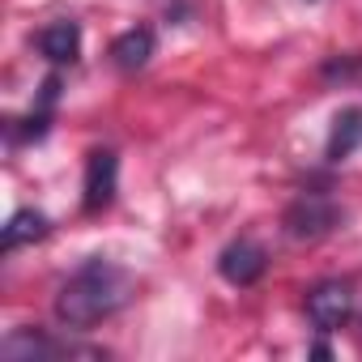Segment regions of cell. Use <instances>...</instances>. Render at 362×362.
Wrapping results in <instances>:
<instances>
[{
  "label": "cell",
  "instance_id": "obj_1",
  "mask_svg": "<svg viewBox=\"0 0 362 362\" xmlns=\"http://www.w3.org/2000/svg\"><path fill=\"white\" fill-rule=\"evenodd\" d=\"M136 281L124 264L107 260V256H90L81 269H73L60 290H56V320L73 332H90L94 324L111 320L115 311L128 307Z\"/></svg>",
  "mask_w": 362,
  "mask_h": 362
},
{
  "label": "cell",
  "instance_id": "obj_2",
  "mask_svg": "<svg viewBox=\"0 0 362 362\" xmlns=\"http://www.w3.org/2000/svg\"><path fill=\"white\" fill-rule=\"evenodd\" d=\"M281 226H286L290 239H298V243H315V239H324V235H332V230L341 226V205H337L328 192H320V188L298 192V197L290 201Z\"/></svg>",
  "mask_w": 362,
  "mask_h": 362
},
{
  "label": "cell",
  "instance_id": "obj_3",
  "mask_svg": "<svg viewBox=\"0 0 362 362\" xmlns=\"http://www.w3.org/2000/svg\"><path fill=\"white\" fill-rule=\"evenodd\" d=\"M303 311H307L311 328L328 337V332H337V328L349 324V315H354V286L341 281V277L315 281V286L307 290V298H303Z\"/></svg>",
  "mask_w": 362,
  "mask_h": 362
},
{
  "label": "cell",
  "instance_id": "obj_4",
  "mask_svg": "<svg viewBox=\"0 0 362 362\" xmlns=\"http://www.w3.org/2000/svg\"><path fill=\"white\" fill-rule=\"evenodd\" d=\"M0 354L9 362H47V358H69V354H98V349H81L64 337H52L43 328H13L0 341Z\"/></svg>",
  "mask_w": 362,
  "mask_h": 362
},
{
  "label": "cell",
  "instance_id": "obj_5",
  "mask_svg": "<svg viewBox=\"0 0 362 362\" xmlns=\"http://www.w3.org/2000/svg\"><path fill=\"white\" fill-rule=\"evenodd\" d=\"M115 188H119V153L115 149H90V158H86V184H81V209L86 214L111 209Z\"/></svg>",
  "mask_w": 362,
  "mask_h": 362
},
{
  "label": "cell",
  "instance_id": "obj_6",
  "mask_svg": "<svg viewBox=\"0 0 362 362\" xmlns=\"http://www.w3.org/2000/svg\"><path fill=\"white\" fill-rule=\"evenodd\" d=\"M218 273H222V281L247 290V286H256V281L269 273V252H264L256 239H235V243L222 247V256H218Z\"/></svg>",
  "mask_w": 362,
  "mask_h": 362
},
{
  "label": "cell",
  "instance_id": "obj_7",
  "mask_svg": "<svg viewBox=\"0 0 362 362\" xmlns=\"http://www.w3.org/2000/svg\"><path fill=\"white\" fill-rule=\"evenodd\" d=\"M35 47H39V56L52 60L56 69L77 64V56H81V26H77V22H52V26H43V30L35 35Z\"/></svg>",
  "mask_w": 362,
  "mask_h": 362
},
{
  "label": "cell",
  "instance_id": "obj_8",
  "mask_svg": "<svg viewBox=\"0 0 362 362\" xmlns=\"http://www.w3.org/2000/svg\"><path fill=\"white\" fill-rule=\"evenodd\" d=\"M149 56H153V30H149V26H132V30H124V35L111 43V64H115L119 73L145 69Z\"/></svg>",
  "mask_w": 362,
  "mask_h": 362
},
{
  "label": "cell",
  "instance_id": "obj_9",
  "mask_svg": "<svg viewBox=\"0 0 362 362\" xmlns=\"http://www.w3.org/2000/svg\"><path fill=\"white\" fill-rule=\"evenodd\" d=\"M358 145H362V107H345V111H337V119H332L324 158H328V162H345Z\"/></svg>",
  "mask_w": 362,
  "mask_h": 362
},
{
  "label": "cell",
  "instance_id": "obj_10",
  "mask_svg": "<svg viewBox=\"0 0 362 362\" xmlns=\"http://www.w3.org/2000/svg\"><path fill=\"white\" fill-rule=\"evenodd\" d=\"M47 230H52V218H47V214H39V209H18V214L9 218V226L0 230V247H5V252H18V247H26V243L47 239Z\"/></svg>",
  "mask_w": 362,
  "mask_h": 362
}]
</instances>
